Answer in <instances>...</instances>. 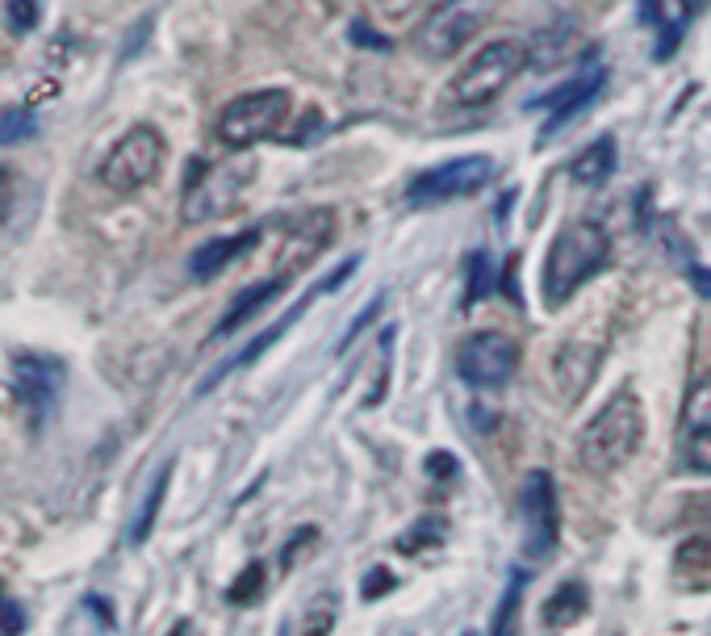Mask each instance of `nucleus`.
I'll list each match as a JSON object with an SVG mask.
<instances>
[{
	"label": "nucleus",
	"mask_w": 711,
	"mask_h": 636,
	"mask_svg": "<svg viewBox=\"0 0 711 636\" xmlns=\"http://www.w3.org/2000/svg\"><path fill=\"white\" fill-rule=\"evenodd\" d=\"M586 612H590V590H586L582 582H566V586H557V595L545 603V619L552 624V628L578 624Z\"/></svg>",
	"instance_id": "obj_17"
},
{
	"label": "nucleus",
	"mask_w": 711,
	"mask_h": 636,
	"mask_svg": "<svg viewBox=\"0 0 711 636\" xmlns=\"http://www.w3.org/2000/svg\"><path fill=\"white\" fill-rule=\"evenodd\" d=\"M427 473H431V477H444V482H453V477H456L453 453H431V456H427Z\"/></svg>",
	"instance_id": "obj_30"
},
{
	"label": "nucleus",
	"mask_w": 711,
	"mask_h": 636,
	"mask_svg": "<svg viewBox=\"0 0 711 636\" xmlns=\"http://www.w3.org/2000/svg\"><path fill=\"white\" fill-rule=\"evenodd\" d=\"M423 541H427V545H436V541H444V524H439L436 515H427V519H419V527H415L410 536H402L398 545H402V553H419Z\"/></svg>",
	"instance_id": "obj_25"
},
{
	"label": "nucleus",
	"mask_w": 711,
	"mask_h": 636,
	"mask_svg": "<svg viewBox=\"0 0 711 636\" xmlns=\"http://www.w3.org/2000/svg\"><path fill=\"white\" fill-rule=\"evenodd\" d=\"M427 4L431 0H368V9H373V18L389 26V30H402L406 21H415L427 13Z\"/></svg>",
	"instance_id": "obj_19"
},
{
	"label": "nucleus",
	"mask_w": 711,
	"mask_h": 636,
	"mask_svg": "<svg viewBox=\"0 0 711 636\" xmlns=\"http://www.w3.org/2000/svg\"><path fill=\"white\" fill-rule=\"evenodd\" d=\"M290 122V92L285 89H260L235 97L226 110L219 113V143L231 151H247V147L264 143V139H281Z\"/></svg>",
	"instance_id": "obj_5"
},
{
	"label": "nucleus",
	"mask_w": 711,
	"mask_h": 636,
	"mask_svg": "<svg viewBox=\"0 0 711 636\" xmlns=\"http://www.w3.org/2000/svg\"><path fill=\"white\" fill-rule=\"evenodd\" d=\"M524 586H528V578H524V574H515V578L507 582V595H502V603H498V616H494V636H515V619H519Z\"/></svg>",
	"instance_id": "obj_20"
},
{
	"label": "nucleus",
	"mask_w": 711,
	"mask_h": 636,
	"mask_svg": "<svg viewBox=\"0 0 711 636\" xmlns=\"http://www.w3.org/2000/svg\"><path fill=\"white\" fill-rule=\"evenodd\" d=\"M306 619H314L311 628H306V636H327V633H331V619H335V599L327 595V599L318 603V607H314V612H311Z\"/></svg>",
	"instance_id": "obj_29"
},
{
	"label": "nucleus",
	"mask_w": 711,
	"mask_h": 636,
	"mask_svg": "<svg viewBox=\"0 0 711 636\" xmlns=\"http://www.w3.org/2000/svg\"><path fill=\"white\" fill-rule=\"evenodd\" d=\"M264 590V565H247V574L231 586V603H256Z\"/></svg>",
	"instance_id": "obj_26"
},
{
	"label": "nucleus",
	"mask_w": 711,
	"mask_h": 636,
	"mask_svg": "<svg viewBox=\"0 0 711 636\" xmlns=\"http://www.w3.org/2000/svg\"><path fill=\"white\" fill-rule=\"evenodd\" d=\"M167 477H172V465H164V470H160L155 486H151V494H146L143 511H139V524H134V541H146V532H151V524H155L160 503H164V491H167Z\"/></svg>",
	"instance_id": "obj_22"
},
{
	"label": "nucleus",
	"mask_w": 711,
	"mask_h": 636,
	"mask_svg": "<svg viewBox=\"0 0 711 636\" xmlns=\"http://www.w3.org/2000/svg\"><path fill=\"white\" fill-rule=\"evenodd\" d=\"M611 172H616V139H611V134H602V139H595L586 151L573 155V164H569V181L582 184V189H599V184H607Z\"/></svg>",
	"instance_id": "obj_16"
},
{
	"label": "nucleus",
	"mask_w": 711,
	"mask_h": 636,
	"mask_svg": "<svg viewBox=\"0 0 711 636\" xmlns=\"http://www.w3.org/2000/svg\"><path fill=\"white\" fill-rule=\"evenodd\" d=\"M281 290H285V281H281V276H268V281H256V285H247V290H243L235 302H231V310L222 314V323L214 327V340H222V335L238 331L243 323H247V319H256L260 310L268 306L273 297H281Z\"/></svg>",
	"instance_id": "obj_15"
},
{
	"label": "nucleus",
	"mask_w": 711,
	"mask_h": 636,
	"mask_svg": "<svg viewBox=\"0 0 711 636\" xmlns=\"http://www.w3.org/2000/svg\"><path fill=\"white\" fill-rule=\"evenodd\" d=\"M486 290H490V255L474 252V260H469V293H465V306L481 302Z\"/></svg>",
	"instance_id": "obj_24"
},
{
	"label": "nucleus",
	"mask_w": 711,
	"mask_h": 636,
	"mask_svg": "<svg viewBox=\"0 0 711 636\" xmlns=\"http://www.w3.org/2000/svg\"><path fill=\"white\" fill-rule=\"evenodd\" d=\"M494 0H439L415 30V51L423 59H453L490 21Z\"/></svg>",
	"instance_id": "obj_6"
},
{
	"label": "nucleus",
	"mask_w": 711,
	"mask_h": 636,
	"mask_svg": "<svg viewBox=\"0 0 711 636\" xmlns=\"http://www.w3.org/2000/svg\"><path fill=\"white\" fill-rule=\"evenodd\" d=\"M9 26L18 34H30L38 26V0H9Z\"/></svg>",
	"instance_id": "obj_28"
},
{
	"label": "nucleus",
	"mask_w": 711,
	"mask_h": 636,
	"mask_svg": "<svg viewBox=\"0 0 711 636\" xmlns=\"http://www.w3.org/2000/svg\"><path fill=\"white\" fill-rule=\"evenodd\" d=\"M252 181H256V160L243 155V151L226 155V160H214V164H193L189 176H184V222L226 219L238 201L247 198Z\"/></svg>",
	"instance_id": "obj_4"
},
{
	"label": "nucleus",
	"mask_w": 711,
	"mask_h": 636,
	"mask_svg": "<svg viewBox=\"0 0 711 636\" xmlns=\"http://www.w3.org/2000/svg\"><path fill=\"white\" fill-rule=\"evenodd\" d=\"M607 84V72H602L599 63H590L582 75H573L569 84H561L557 92H545V97H531L528 101V110H545V113H552L548 118V127L540 130V139H552L557 130H566L578 113L599 97V89Z\"/></svg>",
	"instance_id": "obj_13"
},
{
	"label": "nucleus",
	"mask_w": 711,
	"mask_h": 636,
	"mask_svg": "<svg viewBox=\"0 0 711 636\" xmlns=\"http://www.w3.org/2000/svg\"><path fill=\"white\" fill-rule=\"evenodd\" d=\"M456 369L474 390H502L519 373V344L502 331H477L456 352Z\"/></svg>",
	"instance_id": "obj_10"
},
{
	"label": "nucleus",
	"mask_w": 711,
	"mask_h": 636,
	"mask_svg": "<svg viewBox=\"0 0 711 636\" xmlns=\"http://www.w3.org/2000/svg\"><path fill=\"white\" fill-rule=\"evenodd\" d=\"M164 155H167V143L164 134L155 127H134L126 130L113 151L101 160V184L110 189V193H139L146 184L160 176V168H164Z\"/></svg>",
	"instance_id": "obj_7"
},
{
	"label": "nucleus",
	"mask_w": 711,
	"mask_h": 636,
	"mask_svg": "<svg viewBox=\"0 0 711 636\" xmlns=\"http://www.w3.org/2000/svg\"><path fill=\"white\" fill-rule=\"evenodd\" d=\"M640 21H644V26H653V30H661V38H657V59L674 55L678 30L674 26H666V9H661V0H640Z\"/></svg>",
	"instance_id": "obj_21"
},
{
	"label": "nucleus",
	"mask_w": 711,
	"mask_h": 636,
	"mask_svg": "<svg viewBox=\"0 0 711 636\" xmlns=\"http://www.w3.org/2000/svg\"><path fill=\"white\" fill-rule=\"evenodd\" d=\"M382 306H385V297H373V306L360 310V319L352 323V331H347V335H344V344H339V347H352V340H356V335H360V331L368 327V319H373V314H377V310H382Z\"/></svg>",
	"instance_id": "obj_31"
},
{
	"label": "nucleus",
	"mask_w": 711,
	"mask_h": 636,
	"mask_svg": "<svg viewBox=\"0 0 711 636\" xmlns=\"http://www.w3.org/2000/svg\"><path fill=\"white\" fill-rule=\"evenodd\" d=\"M691 281H694V290L703 293V297H711V273H708V269H691Z\"/></svg>",
	"instance_id": "obj_35"
},
{
	"label": "nucleus",
	"mask_w": 711,
	"mask_h": 636,
	"mask_svg": "<svg viewBox=\"0 0 711 636\" xmlns=\"http://www.w3.org/2000/svg\"><path fill=\"white\" fill-rule=\"evenodd\" d=\"M256 243H260L256 226H252V231H238V235L214 239V243H205V248H197V252H193V260H189V273H193V281H210V276H219L226 264H235L243 252H252Z\"/></svg>",
	"instance_id": "obj_14"
},
{
	"label": "nucleus",
	"mask_w": 711,
	"mask_h": 636,
	"mask_svg": "<svg viewBox=\"0 0 711 636\" xmlns=\"http://www.w3.org/2000/svg\"><path fill=\"white\" fill-rule=\"evenodd\" d=\"M490 176H494V160H486V155H460V160L427 168V172H419L415 181L406 184V205H410V210H431V205L474 198Z\"/></svg>",
	"instance_id": "obj_8"
},
{
	"label": "nucleus",
	"mask_w": 711,
	"mask_h": 636,
	"mask_svg": "<svg viewBox=\"0 0 711 636\" xmlns=\"http://www.w3.org/2000/svg\"><path fill=\"white\" fill-rule=\"evenodd\" d=\"M699 427H711V373L699 377L682 402V436H691Z\"/></svg>",
	"instance_id": "obj_18"
},
{
	"label": "nucleus",
	"mask_w": 711,
	"mask_h": 636,
	"mask_svg": "<svg viewBox=\"0 0 711 636\" xmlns=\"http://www.w3.org/2000/svg\"><path fill=\"white\" fill-rule=\"evenodd\" d=\"M640 440H644V406H640V398L632 390H620V394L582 427V436H578V461H582V470L607 477V473L623 470V465L632 461Z\"/></svg>",
	"instance_id": "obj_2"
},
{
	"label": "nucleus",
	"mask_w": 711,
	"mask_h": 636,
	"mask_svg": "<svg viewBox=\"0 0 711 636\" xmlns=\"http://www.w3.org/2000/svg\"><path fill=\"white\" fill-rule=\"evenodd\" d=\"M519 515H524V553L531 562H548L561 541V507H557L552 473H528V482L519 491Z\"/></svg>",
	"instance_id": "obj_9"
},
{
	"label": "nucleus",
	"mask_w": 711,
	"mask_h": 636,
	"mask_svg": "<svg viewBox=\"0 0 711 636\" xmlns=\"http://www.w3.org/2000/svg\"><path fill=\"white\" fill-rule=\"evenodd\" d=\"M38 122L30 110H0V147H13L21 139H34Z\"/></svg>",
	"instance_id": "obj_23"
},
{
	"label": "nucleus",
	"mask_w": 711,
	"mask_h": 636,
	"mask_svg": "<svg viewBox=\"0 0 711 636\" xmlns=\"http://www.w3.org/2000/svg\"><path fill=\"white\" fill-rule=\"evenodd\" d=\"M678 4H682V18H699L708 9V0H678Z\"/></svg>",
	"instance_id": "obj_36"
},
{
	"label": "nucleus",
	"mask_w": 711,
	"mask_h": 636,
	"mask_svg": "<svg viewBox=\"0 0 711 636\" xmlns=\"http://www.w3.org/2000/svg\"><path fill=\"white\" fill-rule=\"evenodd\" d=\"M352 38H356V42H368V47H377V51H389V38L377 34V30H368L365 21H356V26H352Z\"/></svg>",
	"instance_id": "obj_32"
},
{
	"label": "nucleus",
	"mask_w": 711,
	"mask_h": 636,
	"mask_svg": "<svg viewBox=\"0 0 711 636\" xmlns=\"http://www.w3.org/2000/svg\"><path fill=\"white\" fill-rule=\"evenodd\" d=\"M331 239H335V210H306L302 219H293L285 226V239H281V252H276V273L281 281H290L297 276L306 264L318 260V252L327 248Z\"/></svg>",
	"instance_id": "obj_12"
},
{
	"label": "nucleus",
	"mask_w": 711,
	"mask_h": 636,
	"mask_svg": "<svg viewBox=\"0 0 711 636\" xmlns=\"http://www.w3.org/2000/svg\"><path fill=\"white\" fill-rule=\"evenodd\" d=\"M531 63V51L519 38L486 42L444 89V110H486L511 89L519 72Z\"/></svg>",
	"instance_id": "obj_3"
},
{
	"label": "nucleus",
	"mask_w": 711,
	"mask_h": 636,
	"mask_svg": "<svg viewBox=\"0 0 711 636\" xmlns=\"http://www.w3.org/2000/svg\"><path fill=\"white\" fill-rule=\"evenodd\" d=\"M59 385H63V364L55 356H38V352H21L13 356V394L30 411V423L42 427L59 402Z\"/></svg>",
	"instance_id": "obj_11"
},
{
	"label": "nucleus",
	"mask_w": 711,
	"mask_h": 636,
	"mask_svg": "<svg viewBox=\"0 0 711 636\" xmlns=\"http://www.w3.org/2000/svg\"><path fill=\"white\" fill-rule=\"evenodd\" d=\"M687 456H691L694 470L711 473V427H699V432L687 436Z\"/></svg>",
	"instance_id": "obj_27"
},
{
	"label": "nucleus",
	"mask_w": 711,
	"mask_h": 636,
	"mask_svg": "<svg viewBox=\"0 0 711 636\" xmlns=\"http://www.w3.org/2000/svg\"><path fill=\"white\" fill-rule=\"evenodd\" d=\"M611 264V239L595 219L566 222L545 255V302L566 306L590 276H599Z\"/></svg>",
	"instance_id": "obj_1"
},
{
	"label": "nucleus",
	"mask_w": 711,
	"mask_h": 636,
	"mask_svg": "<svg viewBox=\"0 0 711 636\" xmlns=\"http://www.w3.org/2000/svg\"><path fill=\"white\" fill-rule=\"evenodd\" d=\"M389 586H394V578H389L385 569H377V574H368V578H365V599H377V595H385Z\"/></svg>",
	"instance_id": "obj_34"
},
{
	"label": "nucleus",
	"mask_w": 711,
	"mask_h": 636,
	"mask_svg": "<svg viewBox=\"0 0 711 636\" xmlns=\"http://www.w3.org/2000/svg\"><path fill=\"white\" fill-rule=\"evenodd\" d=\"M9 205H13V172L0 164V222L9 219Z\"/></svg>",
	"instance_id": "obj_33"
}]
</instances>
